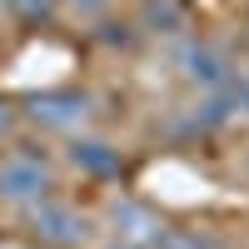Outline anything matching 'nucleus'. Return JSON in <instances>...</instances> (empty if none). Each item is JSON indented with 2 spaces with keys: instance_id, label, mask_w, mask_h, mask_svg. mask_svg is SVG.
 <instances>
[{
  "instance_id": "nucleus-9",
  "label": "nucleus",
  "mask_w": 249,
  "mask_h": 249,
  "mask_svg": "<svg viewBox=\"0 0 249 249\" xmlns=\"http://www.w3.org/2000/svg\"><path fill=\"white\" fill-rule=\"evenodd\" d=\"M5 10L20 20V25H40V20L55 15V0H5Z\"/></svg>"
},
{
  "instance_id": "nucleus-7",
  "label": "nucleus",
  "mask_w": 249,
  "mask_h": 249,
  "mask_svg": "<svg viewBox=\"0 0 249 249\" xmlns=\"http://www.w3.org/2000/svg\"><path fill=\"white\" fill-rule=\"evenodd\" d=\"M140 30H150L160 40H179L190 35V10L179 0H140Z\"/></svg>"
},
{
  "instance_id": "nucleus-6",
  "label": "nucleus",
  "mask_w": 249,
  "mask_h": 249,
  "mask_svg": "<svg viewBox=\"0 0 249 249\" xmlns=\"http://www.w3.org/2000/svg\"><path fill=\"white\" fill-rule=\"evenodd\" d=\"M65 155H70V164L85 179H120L124 175V155L115 150L110 140H100V135H70V144H65Z\"/></svg>"
},
{
  "instance_id": "nucleus-13",
  "label": "nucleus",
  "mask_w": 249,
  "mask_h": 249,
  "mask_svg": "<svg viewBox=\"0 0 249 249\" xmlns=\"http://www.w3.org/2000/svg\"><path fill=\"white\" fill-rule=\"evenodd\" d=\"M105 249H144V244H130V239H115V244H105Z\"/></svg>"
},
{
  "instance_id": "nucleus-10",
  "label": "nucleus",
  "mask_w": 249,
  "mask_h": 249,
  "mask_svg": "<svg viewBox=\"0 0 249 249\" xmlns=\"http://www.w3.org/2000/svg\"><path fill=\"white\" fill-rule=\"evenodd\" d=\"M230 95H234V110H244V115H249V65H234Z\"/></svg>"
},
{
  "instance_id": "nucleus-2",
  "label": "nucleus",
  "mask_w": 249,
  "mask_h": 249,
  "mask_svg": "<svg viewBox=\"0 0 249 249\" xmlns=\"http://www.w3.org/2000/svg\"><path fill=\"white\" fill-rule=\"evenodd\" d=\"M25 230H30V239H35L40 249H85V244L95 239L90 214H80L75 204L60 199V195L30 204V210H25Z\"/></svg>"
},
{
  "instance_id": "nucleus-8",
  "label": "nucleus",
  "mask_w": 249,
  "mask_h": 249,
  "mask_svg": "<svg viewBox=\"0 0 249 249\" xmlns=\"http://www.w3.org/2000/svg\"><path fill=\"white\" fill-rule=\"evenodd\" d=\"M160 249H230L214 230H179V224H164Z\"/></svg>"
},
{
  "instance_id": "nucleus-4",
  "label": "nucleus",
  "mask_w": 249,
  "mask_h": 249,
  "mask_svg": "<svg viewBox=\"0 0 249 249\" xmlns=\"http://www.w3.org/2000/svg\"><path fill=\"white\" fill-rule=\"evenodd\" d=\"M95 115V100L85 90H40L25 100V120L35 130H50V135H80Z\"/></svg>"
},
{
  "instance_id": "nucleus-1",
  "label": "nucleus",
  "mask_w": 249,
  "mask_h": 249,
  "mask_svg": "<svg viewBox=\"0 0 249 249\" xmlns=\"http://www.w3.org/2000/svg\"><path fill=\"white\" fill-rule=\"evenodd\" d=\"M60 190L55 184V164L35 150V144H15L0 155V204L10 210H30V204L50 199Z\"/></svg>"
},
{
  "instance_id": "nucleus-3",
  "label": "nucleus",
  "mask_w": 249,
  "mask_h": 249,
  "mask_svg": "<svg viewBox=\"0 0 249 249\" xmlns=\"http://www.w3.org/2000/svg\"><path fill=\"white\" fill-rule=\"evenodd\" d=\"M175 70L184 85H195L199 95L204 90H230V80H234V60L224 45H214V40H204V35H179V45H175Z\"/></svg>"
},
{
  "instance_id": "nucleus-5",
  "label": "nucleus",
  "mask_w": 249,
  "mask_h": 249,
  "mask_svg": "<svg viewBox=\"0 0 249 249\" xmlns=\"http://www.w3.org/2000/svg\"><path fill=\"white\" fill-rule=\"evenodd\" d=\"M105 224L115 230V239H130V244H144V249H160V234H164V219L160 210H150L144 199L135 195H115L105 204Z\"/></svg>"
},
{
  "instance_id": "nucleus-11",
  "label": "nucleus",
  "mask_w": 249,
  "mask_h": 249,
  "mask_svg": "<svg viewBox=\"0 0 249 249\" xmlns=\"http://www.w3.org/2000/svg\"><path fill=\"white\" fill-rule=\"evenodd\" d=\"M65 5H70L80 20H95V15H105V10H110V0H65Z\"/></svg>"
},
{
  "instance_id": "nucleus-12",
  "label": "nucleus",
  "mask_w": 249,
  "mask_h": 249,
  "mask_svg": "<svg viewBox=\"0 0 249 249\" xmlns=\"http://www.w3.org/2000/svg\"><path fill=\"white\" fill-rule=\"evenodd\" d=\"M10 124H15V110H10V100L0 95V135H10Z\"/></svg>"
}]
</instances>
